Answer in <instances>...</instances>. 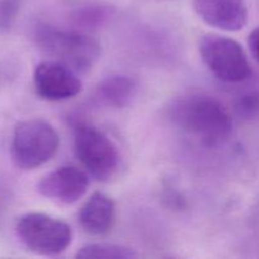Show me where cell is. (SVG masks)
Here are the masks:
<instances>
[{"mask_svg":"<svg viewBox=\"0 0 259 259\" xmlns=\"http://www.w3.org/2000/svg\"><path fill=\"white\" fill-rule=\"evenodd\" d=\"M19 9L20 0H0V30L12 27Z\"/></svg>","mask_w":259,"mask_h":259,"instance_id":"5bb4252c","label":"cell"},{"mask_svg":"<svg viewBox=\"0 0 259 259\" xmlns=\"http://www.w3.org/2000/svg\"><path fill=\"white\" fill-rule=\"evenodd\" d=\"M172 120L184 132L214 146L228 138L233 128L232 116L215 98L191 95L177 101L171 109Z\"/></svg>","mask_w":259,"mask_h":259,"instance_id":"6da1fadb","label":"cell"},{"mask_svg":"<svg viewBox=\"0 0 259 259\" xmlns=\"http://www.w3.org/2000/svg\"><path fill=\"white\" fill-rule=\"evenodd\" d=\"M34 38L42 52L77 73L88 72L100 57V45L86 33L38 25Z\"/></svg>","mask_w":259,"mask_h":259,"instance_id":"7a4b0ae2","label":"cell"},{"mask_svg":"<svg viewBox=\"0 0 259 259\" xmlns=\"http://www.w3.org/2000/svg\"><path fill=\"white\" fill-rule=\"evenodd\" d=\"M137 93V82L128 76H111L101 81L96 90L99 100L110 108H124Z\"/></svg>","mask_w":259,"mask_h":259,"instance_id":"8fae6325","label":"cell"},{"mask_svg":"<svg viewBox=\"0 0 259 259\" xmlns=\"http://www.w3.org/2000/svg\"><path fill=\"white\" fill-rule=\"evenodd\" d=\"M199 50L206 67L224 82H243L252 76V66L244 48L233 38L205 34Z\"/></svg>","mask_w":259,"mask_h":259,"instance_id":"8992f818","label":"cell"},{"mask_svg":"<svg viewBox=\"0 0 259 259\" xmlns=\"http://www.w3.org/2000/svg\"><path fill=\"white\" fill-rule=\"evenodd\" d=\"M235 113L244 120L259 119V90L250 91L240 96L235 103Z\"/></svg>","mask_w":259,"mask_h":259,"instance_id":"4fadbf2b","label":"cell"},{"mask_svg":"<svg viewBox=\"0 0 259 259\" xmlns=\"http://www.w3.org/2000/svg\"><path fill=\"white\" fill-rule=\"evenodd\" d=\"M115 222V202L110 196L96 191L82 205L78 212V223L83 232L100 237L108 234Z\"/></svg>","mask_w":259,"mask_h":259,"instance_id":"30bf717a","label":"cell"},{"mask_svg":"<svg viewBox=\"0 0 259 259\" xmlns=\"http://www.w3.org/2000/svg\"><path fill=\"white\" fill-rule=\"evenodd\" d=\"M75 152L86 172L98 181H110L118 172L120 164L118 147L95 126L88 124L76 126Z\"/></svg>","mask_w":259,"mask_h":259,"instance_id":"5b68a950","label":"cell"},{"mask_svg":"<svg viewBox=\"0 0 259 259\" xmlns=\"http://www.w3.org/2000/svg\"><path fill=\"white\" fill-rule=\"evenodd\" d=\"M194 9L206 24L224 32H238L248 22L245 0H194Z\"/></svg>","mask_w":259,"mask_h":259,"instance_id":"9c48e42d","label":"cell"},{"mask_svg":"<svg viewBox=\"0 0 259 259\" xmlns=\"http://www.w3.org/2000/svg\"><path fill=\"white\" fill-rule=\"evenodd\" d=\"M248 46H249L250 53L254 60L259 62V27L250 32L249 37H248Z\"/></svg>","mask_w":259,"mask_h":259,"instance_id":"9a60e30c","label":"cell"},{"mask_svg":"<svg viewBox=\"0 0 259 259\" xmlns=\"http://www.w3.org/2000/svg\"><path fill=\"white\" fill-rule=\"evenodd\" d=\"M58 146L60 137L50 123L42 119H28L15 126L10 154L18 168L32 171L51 161Z\"/></svg>","mask_w":259,"mask_h":259,"instance_id":"3957f363","label":"cell"},{"mask_svg":"<svg viewBox=\"0 0 259 259\" xmlns=\"http://www.w3.org/2000/svg\"><path fill=\"white\" fill-rule=\"evenodd\" d=\"M37 95L47 101H62L77 96L82 91L78 73L56 60L42 61L33 73Z\"/></svg>","mask_w":259,"mask_h":259,"instance_id":"52a82bcc","label":"cell"},{"mask_svg":"<svg viewBox=\"0 0 259 259\" xmlns=\"http://www.w3.org/2000/svg\"><path fill=\"white\" fill-rule=\"evenodd\" d=\"M15 232L30 252L46 257L61 254L72 242L70 225L43 212H28L20 217Z\"/></svg>","mask_w":259,"mask_h":259,"instance_id":"277c9868","label":"cell"},{"mask_svg":"<svg viewBox=\"0 0 259 259\" xmlns=\"http://www.w3.org/2000/svg\"><path fill=\"white\" fill-rule=\"evenodd\" d=\"M89 174L73 166H63L46 175L38 182V192L46 199L61 205L80 201L88 192Z\"/></svg>","mask_w":259,"mask_h":259,"instance_id":"ba28073f","label":"cell"},{"mask_svg":"<svg viewBox=\"0 0 259 259\" xmlns=\"http://www.w3.org/2000/svg\"><path fill=\"white\" fill-rule=\"evenodd\" d=\"M136 257L137 253L131 248L108 243L85 245L76 253V258L81 259H132Z\"/></svg>","mask_w":259,"mask_h":259,"instance_id":"7c38bea8","label":"cell"}]
</instances>
